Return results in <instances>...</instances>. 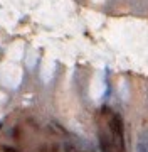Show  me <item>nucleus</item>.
I'll list each match as a JSON object with an SVG mask.
<instances>
[{"label": "nucleus", "instance_id": "1", "mask_svg": "<svg viewBox=\"0 0 148 152\" xmlns=\"http://www.w3.org/2000/svg\"><path fill=\"white\" fill-rule=\"evenodd\" d=\"M136 152H148V147H147V144L143 142V139H138V142H136Z\"/></svg>", "mask_w": 148, "mask_h": 152}]
</instances>
